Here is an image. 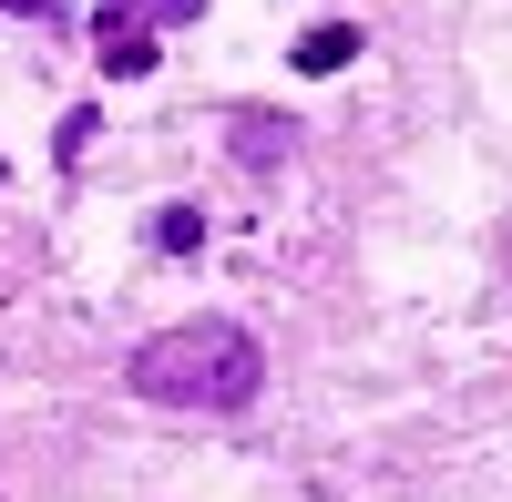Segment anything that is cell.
Segmentation results:
<instances>
[{
    "mask_svg": "<svg viewBox=\"0 0 512 502\" xmlns=\"http://www.w3.org/2000/svg\"><path fill=\"white\" fill-rule=\"evenodd\" d=\"M123 380L154 410H216L226 421V410H246L267 390V349H256L236 318H185V328H154V339L123 359Z\"/></svg>",
    "mask_w": 512,
    "mask_h": 502,
    "instance_id": "1",
    "label": "cell"
},
{
    "mask_svg": "<svg viewBox=\"0 0 512 502\" xmlns=\"http://www.w3.org/2000/svg\"><path fill=\"white\" fill-rule=\"evenodd\" d=\"M134 11H144V21H195L205 0H134Z\"/></svg>",
    "mask_w": 512,
    "mask_h": 502,
    "instance_id": "5",
    "label": "cell"
},
{
    "mask_svg": "<svg viewBox=\"0 0 512 502\" xmlns=\"http://www.w3.org/2000/svg\"><path fill=\"white\" fill-rule=\"evenodd\" d=\"M349 62H359V31H349V21H318L308 41H297V72H318V82L349 72Z\"/></svg>",
    "mask_w": 512,
    "mask_h": 502,
    "instance_id": "3",
    "label": "cell"
},
{
    "mask_svg": "<svg viewBox=\"0 0 512 502\" xmlns=\"http://www.w3.org/2000/svg\"><path fill=\"white\" fill-rule=\"evenodd\" d=\"M93 62L113 72V82H144L164 52H154V21L144 11H103V31H93Z\"/></svg>",
    "mask_w": 512,
    "mask_h": 502,
    "instance_id": "2",
    "label": "cell"
},
{
    "mask_svg": "<svg viewBox=\"0 0 512 502\" xmlns=\"http://www.w3.org/2000/svg\"><path fill=\"white\" fill-rule=\"evenodd\" d=\"M0 11H52V0H0Z\"/></svg>",
    "mask_w": 512,
    "mask_h": 502,
    "instance_id": "6",
    "label": "cell"
},
{
    "mask_svg": "<svg viewBox=\"0 0 512 502\" xmlns=\"http://www.w3.org/2000/svg\"><path fill=\"white\" fill-rule=\"evenodd\" d=\"M195 236H205V216H195V205H164V216H154V246H175V257H185Z\"/></svg>",
    "mask_w": 512,
    "mask_h": 502,
    "instance_id": "4",
    "label": "cell"
}]
</instances>
